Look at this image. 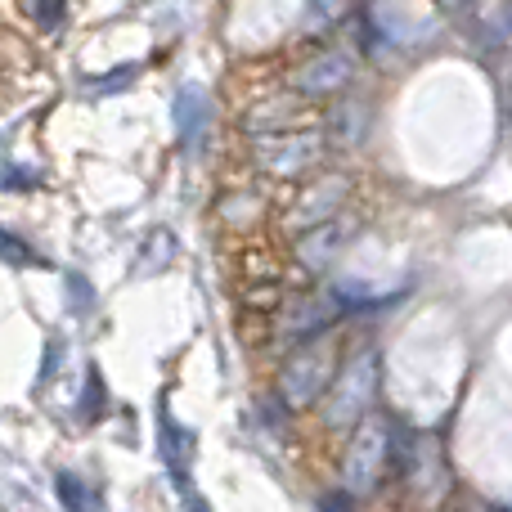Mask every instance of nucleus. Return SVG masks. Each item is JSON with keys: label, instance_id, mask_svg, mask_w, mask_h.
<instances>
[{"label": "nucleus", "instance_id": "1", "mask_svg": "<svg viewBox=\"0 0 512 512\" xmlns=\"http://www.w3.org/2000/svg\"><path fill=\"white\" fill-rule=\"evenodd\" d=\"M373 396H378V351L364 346V351H355L351 360L333 373L328 391L319 396L324 400V405H319V423H324L328 432H346V427H355L369 414Z\"/></svg>", "mask_w": 512, "mask_h": 512}, {"label": "nucleus", "instance_id": "2", "mask_svg": "<svg viewBox=\"0 0 512 512\" xmlns=\"http://www.w3.org/2000/svg\"><path fill=\"white\" fill-rule=\"evenodd\" d=\"M337 373V342L328 333H315L288 355V364L279 369V391L292 409H310L328 391Z\"/></svg>", "mask_w": 512, "mask_h": 512}, {"label": "nucleus", "instance_id": "3", "mask_svg": "<svg viewBox=\"0 0 512 512\" xmlns=\"http://www.w3.org/2000/svg\"><path fill=\"white\" fill-rule=\"evenodd\" d=\"M387 463H391V423L378 414H364L360 423H355V436H351L346 459H342L346 495H369V490L378 486Z\"/></svg>", "mask_w": 512, "mask_h": 512}, {"label": "nucleus", "instance_id": "4", "mask_svg": "<svg viewBox=\"0 0 512 512\" xmlns=\"http://www.w3.org/2000/svg\"><path fill=\"white\" fill-rule=\"evenodd\" d=\"M324 135L319 131H274L256 144V171L265 176H279V180H301L324 162Z\"/></svg>", "mask_w": 512, "mask_h": 512}, {"label": "nucleus", "instance_id": "5", "mask_svg": "<svg viewBox=\"0 0 512 512\" xmlns=\"http://www.w3.org/2000/svg\"><path fill=\"white\" fill-rule=\"evenodd\" d=\"M346 194H351V180H346V176L310 180V185L297 194V203L288 207V230H315V225L333 221L337 207L346 203Z\"/></svg>", "mask_w": 512, "mask_h": 512}, {"label": "nucleus", "instance_id": "6", "mask_svg": "<svg viewBox=\"0 0 512 512\" xmlns=\"http://www.w3.org/2000/svg\"><path fill=\"white\" fill-rule=\"evenodd\" d=\"M351 77H355L351 54L328 50V54H319V59H310L306 68L297 72V81H292V86H297L301 95H310V99H324V95H337V90H342Z\"/></svg>", "mask_w": 512, "mask_h": 512}, {"label": "nucleus", "instance_id": "7", "mask_svg": "<svg viewBox=\"0 0 512 512\" xmlns=\"http://www.w3.org/2000/svg\"><path fill=\"white\" fill-rule=\"evenodd\" d=\"M207 95L203 90H180V99H176V126H180V140L185 144H198L203 140V131H207Z\"/></svg>", "mask_w": 512, "mask_h": 512}, {"label": "nucleus", "instance_id": "8", "mask_svg": "<svg viewBox=\"0 0 512 512\" xmlns=\"http://www.w3.org/2000/svg\"><path fill=\"white\" fill-rule=\"evenodd\" d=\"M59 504L68 512H104L99 495L77 477V472H59Z\"/></svg>", "mask_w": 512, "mask_h": 512}, {"label": "nucleus", "instance_id": "9", "mask_svg": "<svg viewBox=\"0 0 512 512\" xmlns=\"http://www.w3.org/2000/svg\"><path fill=\"white\" fill-rule=\"evenodd\" d=\"M185 450H194V436L180 432V427L162 414V459H167V468L176 472V477H185Z\"/></svg>", "mask_w": 512, "mask_h": 512}, {"label": "nucleus", "instance_id": "10", "mask_svg": "<svg viewBox=\"0 0 512 512\" xmlns=\"http://www.w3.org/2000/svg\"><path fill=\"white\" fill-rule=\"evenodd\" d=\"M99 414H104V382H99V369H90L86 396H81V418H86V423H99Z\"/></svg>", "mask_w": 512, "mask_h": 512}, {"label": "nucleus", "instance_id": "11", "mask_svg": "<svg viewBox=\"0 0 512 512\" xmlns=\"http://www.w3.org/2000/svg\"><path fill=\"white\" fill-rule=\"evenodd\" d=\"M36 18L45 27H59L63 23V0H36Z\"/></svg>", "mask_w": 512, "mask_h": 512}, {"label": "nucleus", "instance_id": "12", "mask_svg": "<svg viewBox=\"0 0 512 512\" xmlns=\"http://www.w3.org/2000/svg\"><path fill=\"white\" fill-rule=\"evenodd\" d=\"M315 9L324 18H337V14H346V9H351V0H315Z\"/></svg>", "mask_w": 512, "mask_h": 512}, {"label": "nucleus", "instance_id": "13", "mask_svg": "<svg viewBox=\"0 0 512 512\" xmlns=\"http://www.w3.org/2000/svg\"><path fill=\"white\" fill-rule=\"evenodd\" d=\"M319 512H351V504H346V499H324Z\"/></svg>", "mask_w": 512, "mask_h": 512}, {"label": "nucleus", "instance_id": "14", "mask_svg": "<svg viewBox=\"0 0 512 512\" xmlns=\"http://www.w3.org/2000/svg\"><path fill=\"white\" fill-rule=\"evenodd\" d=\"M459 512H508L504 504H463Z\"/></svg>", "mask_w": 512, "mask_h": 512}, {"label": "nucleus", "instance_id": "15", "mask_svg": "<svg viewBox=\"0 0 512 512\" xmlns=\"http://www.w3.org/2000/svg\"><path fill=\"white\" fill-rule=\"evenodd\" d=\"M185 512H212V508H207L203 499H189V504H185Z\"/></svg>", "mask_w": 512, "mask_h": 512}, {"label": "nucleus", "instance_id": "16", "mask_svg": "<svg viewBox=\"0 0 512 512\" xmlns=\"http://www.w3.org/2000/svg\"><path fill=\"white\" fill-rule=\"evenodd\" d=\"M436 5H441V9H463L468 0H436Z\"/></svg>", "mask_w": 512, "mask_h": 512}]
</instances>
